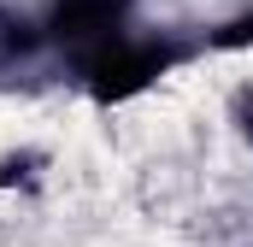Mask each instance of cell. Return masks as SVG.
Here are the masks:
<instances>
[{
    "instance_id": "1",
    "label": "cell",
    "mask_w": 253,
    "mask_h": 247,
    "mask_svg": "<svg viewBox=\"0 0 253 247\" xmlns=\"http://www.w3.org/2000/svg\"><path fill=\"white\" fill-rule=\"evenodd\" d=\"M177 65V47L171 41H106V47H94L88 59H83V82H88V94L94 100H129V94H141L153 77H165Z\"/></svg>"
},
{
    "instance_id": "2",
    "label": "cell",
    "mask_w": 253,
    "mask_h": 247,
    "mask_svg": "<svg viewBox=\"0 0 253 247\" xmlns=\"http://www.w3.org/2000/svg\"><path fill=\"white\" fill-rule=\"evenodd\" d=\"M135 0H53L47 6V36L59 41H112V30H124Z\"/></svg>"
},
{
    "instance_id": "3",
    "label": "cell",
    "mask_w": 253,
    "mask_h": 247,
    "mask_svg": "<svg viewBox=\"0 0 253 247\" xmlns=\"http://www.w3.org/2000/svg\"><path fill=\"white\" fill-rule=\"evenodd\" d=\"M30 47H36V30H30L24 18L0 12V53H30Z\"/></svg>"
},
{
    "instance_id": "4",
    "label": "cell",
    "mask_w": 253,
    "mask_h": 247,
    "mask_svg": "<svg viewBox=\"0 0 253 247\" xmlns=\"http://www.w3.org/2000/svg\"><path fill=\"white\" fill-rule=\"evenodd\" d=\"M36 177V153H6L0 159V188L6 183H30Z\"/></svg>"
},
{
    "instance_id": "5",
    "label": "cell",
    "mask_w": 253,
    "mask_h": 247,
    "mask_svg": "<svg viewBox=\"0 0 253 247\" xmlns=\"http://www.w3.org/2000/svg\"><path fill=\"white\" fill-rule=\"evenodd\" d=\"M248 41H253V18H236V24H224L212 36V47H248Z\"/></svg>"
},
{
    "instance_id": "6",
    "label": "cell",
    "mask_w": 253,
    "mask_h": 247,
    "mask_svg": "<svg viewBox=\"0 0 253 247\" xmlns=\"http://www.w3.org/2000/svg\"><path fill=\"white\" fill-rule=\"evenodd\" d=\"M236 124H242V135L253 141V88H242V94H236Z\"/></svg>"
}]
</instances>
